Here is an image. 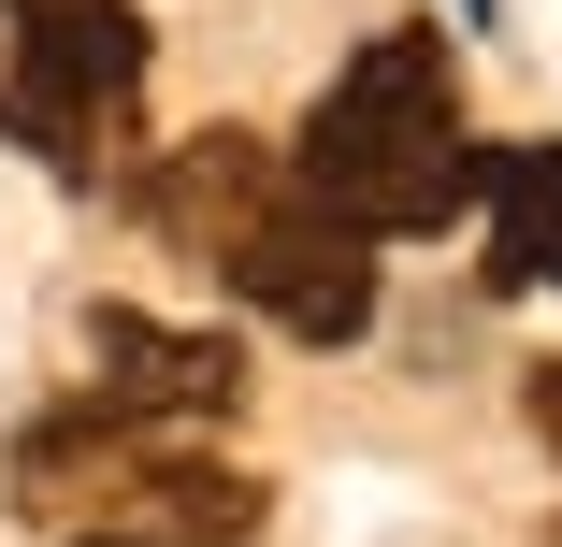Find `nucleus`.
<instances>
[{
	"instance_id": "6",
	"label": "nucleus",
	"mask_w": 562,
	"mask_h": 547,
	"mask_svg": "<svg viewBox=\"0 0 562 547\" xmlns=\"http://www.w3.org/2000/svg\"><path fill=\"white\" fill-rule=\"evenodd\" d=\"M476 202H491V288H562V145H491Z\"/></svg>"
},
{
	"instance_id": "5",
	"label": "nucleus",
	"mask_w": 562,
	"mask_h": 547,
	"mask_svg": "<svg viewBox=\"0 0 562 547\" xmlns=\"http://www.w3.org/2000/svg\"><path fill=\"white\" fill-rule=\"evenodd\" d=\"M274 187H289V159H274L260 130H188V145L145 173V231H159L173 260H216V246H232Z\"/></svg>"
},
{
	"instance_id": "2",
	"label": "nucleus",
	"mask_w": 562,
	"mask_h": 547,
	"mask_svg": "<svg viewBox=\"0 0 562 547\" xmlns=\"http://www.w3.org/2000/svg\"><path fill=\"white\" fill-rule=\"evenodd\" d=\"M145 0H0V145L58 187H101L145 130Z\"/></svg>"
},
{
	"instance_id": "7",
	"label": "nucleus",
	"mask_w": 562,
	"mask_h": 547,
	"mask_svg": "<svg viewBox=\"0 0 562 547\" xmlns=\"http://www.w3.org/2000/svg\"><path fill=\"white\" fill-rule=\"evenodd\" d=\"M533 432L562 447V361H533Z\"/></svg>"
},
{
	"instance_id": "10",
	"label": "nucleus",
	"mask_w": 562,
	"mask_h": 547,
	"mask_svg": "<svg viewBox=\"0 0 562 547\" xmlns=\"http://www.w3.org/2000/svg\"><path fill=\"white\" fill-rule=\"evenodd\" d=\"M548 547H562V518H548Z\"/></svg>"
},
{
	"instance_id": "8",
	"label": "nucleus",
	"mask_w": 562,
	"mask_h": 547,
	"mask_svg": "<svg viewBox=\"0 0 562 547\" xmlns=\"http://www.w3.org/2000/svg\"><path fill=\"white\" fill-rule=\"evenodd\" d=\"M462 15H476V30H491V0H462Z\"/></svg>"
},
{
	"instance_id": "1",
	"label": "nucleus",
	"mask_w": 562,
	"mask_h": 547,
	"mask_svg": "<svg viewBox=\"0 0 562 547\" xmlns=\"http://www.w3.org/2000/svg\"><path fill=\"white\" fill-rule=\"evenodd\" d=\"M476 130H462V72H447V44L432 30H375L347 72L317 87V116H303V145H289V187L317 202V216H347L361 246H390V231H447V216L476 202Z\"/></svg>"
},
{
	"instance_id": "3",
	"label": "nucleus",
	"mask_w": 562,
	"mask_h": 547,
	"mask_svg": "<svg viewBox=\"0 0 562 547\" xmlns=\"http://www.w3.org/2000/svg\"><path fill=\"white\" fill-rule=\"evenodd\" d=\"M216 274H232L246 317H274L289 346H361L375 332V246L347 231V216H317L303 187H274L232 246H216Z\"/></svg>"
},
{
	"instance_id": "9",
	"label": "nucleus",
	"mask_w": 562,
	"mask_h": 547,
	"mask_svg": "<svg viewBox=\"0 0 562 547\" xmlns=\"http://www.w3.org/2000/svg\"><path fill=\"white\" fill-rule=\"evenodd\" d=\"M87 547H131V533H87Z\"/></svg>"
},
{
	"instance_id": "4",
	"label": "nucleus",
	"mask_w": 562,
	"mask_h": 547,
	"mask_svg": "<svg viewBox=\"0 0 562 547\" xmlns=\"http://www.w3.org/2000/svg\"><path fill=\"white\" fill-rule=\"evenodd\" d=\"M87 361H101V375H87L101 403H131V418H159V432L246 403V346H232V332H173V317H145V303H101V317H87Z\"/></svg>"
}]
</instances>
